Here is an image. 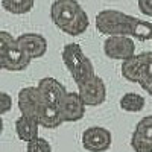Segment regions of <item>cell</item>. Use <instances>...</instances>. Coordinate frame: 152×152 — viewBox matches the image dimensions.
I'll list each match as a JSON object with an SVG mask.
<instances>
[{"instance_id":"obj_1","label":"cell","mask_w":152,"mask_h":152,"mask_svg":"<svg viewBox=\"0 0 152 152\" xmlns=\"http://www.w3.org/2000/svg\"><path fill=\"white\" fill-rule=\"evenodd\" d=\"M96 29L107 37H131L134 40H152V23L128 15L117 9H104L96 15Z\"/></svg>"},{"instance_id":"obj_2","label":"cell","mask_w":152,"mask_h":152,"mask_svg":"<svg viewBox=\"0 0 152 152\" xmlns=\"http://www.w3.org/2000/svg\"><path fill=\"white\" fill-rule=\"evenodd\" d=\"M53 24L70 37H79L87 29L90 20L78 0H55L50 6Z\"/></svg>"},{"instance_id":"obj_3","label":"cell","mask_w":152,"mask_h":152,"mask_svg":"<svg viewBox=\"0 0 152 152\" xmlns=\"http://www.w3.org/2000/svg\"><path fill=\"white\" fill-rule=\"evenodd\" d=\"M61 59L64 62L66 69L69 70V73L72 75L76 85H79L96 76L91 59L84 53L82 47L78 43L66 44L61 52Z\"/></svg>"},{"instance_id":"obj_4","label":"cell","mask_w":152,"mask_h":152,"mask_svg":"<svg viewBox=\"0 0 152 152\" xmlns=\"http://www.w3.org/2000/svg\"><path fill=\"white\" fill-rule=\"evenodd\" d=\"M31 58L18 46L17 38L9 32H0V67L8 72H21L28 69L31 64Z\"/></svg>"},{"instance_id":"obj_5","label":"cell","mask_w":152,"mask_h":152,"mask_svg":"<svg viewBox=\"0 0 152 152\" xmlns=\"http://www.w3.org/2000/svg\"><path fill=\"white\" fill-rule=\"evenodd\" d=\"M104 53L110 59L126 61L135 56V44L131 37H107L104 41Z\"/></svg>"},{"instance_id":"obj_6","label":"cell","mask_w":152,"mask_h":152,"mask_svg":"<svg viewBox=\"0 0 152 152\" xmlns=\"http://www.w3.org/2000/svg\"><path fill=\"white\" fill-rule=\"evenodd\" d=\"M78 93L87 107H97L107 99V85L104 79L96 75L94 78L78 85Z\"/></svg>"},{"instance_id":"obj_7","label":"cell","mask_w":152,"mask_h":152,"mask_svg":"<svg viewBox=\"0 0 152 152\" xmlns=\"http://www.w3.org/2000/svg\"><path fill=\"white\" fill-rule=\"evenodd\" d=\"M113 135L107 128L91 126L87 128L82 134V146L88 152H105L111 148Z\"/></svg>"},{"instance_id":"obj_8","label":"cell","mask_w":152,"mask_h":152,"mask_svg":"<svg viewBox=\"0 0 152 152\" xmlns=\"http://www.w3.org/2000/svg\"><path fill=\"white\" fill-rule=\"evenodd\" d=\"M18 110L21 116L34 117L38 120V114H40L44 102L41 99V94L38 91L37 87H24L18 91Z\"/></svg>"},{"instance_id":"obj_9","label":"cell","mask_w":152,"mask_h":152,"mask_svg":"<svg viewBox=\"0 0 152 152\" xmlns=\"http://www.w3.org/2000/svg\"><path fill=\"white\" fill-rule=\"evenodd\" d=\"M38 91L41 94L43 102L47 105H53V107H59V104L62 102V99L66 97V94L69 93L66 90V87L62 85L58 79L55 78H43L37 85Z\"/></svg>"},{"instance_id":"obj_10","label":"cell","mask_w":152,"mask_h":152,"mask_svg":"<svg viewBox=\"0 0 152 152\" xmlns=\"http://www.w3.org/2000/svg\"><path fill=\"white\" fill-rule=\"evenodd\" d=\"M17 43L29 55L31 59L41 58L47 52V40L41 34H35V32L21 34L20 37H17Z\"/></svg>"},{"instance_id":"obj_11","label":"cell","mask_w":152,"mask_h":152,"mask_svg":"<svg viewBox=\"0 0 152 152\" xmlns=\"http://www.w3.org/2000/svg\"><path fill=\"white\" fill-rule=\"evenodd\" d=\"M85 104L81 99L79 93H67L66 97L59 104V111L62 114V119L66 122H78L85 114Z\"/></svg>"},{"instance_id":"obj_12","label":"cell","mask_w":152,"mask_h":152,"mask_svg":"<svg viewBox=\"0 0 152 152\" xmlns=\"http://www.w3.org/2000/svg\"><path fill=\"white\" fill-rule=\"evenodd\" d=\"M38 131H40V123L34 117L20 116L15 120V132L21 142L29 143L35 140V138H38Z\"/></svg>"},{"instance_id":"obj_13","label":"cell","mask_w":152,"mask_h":152,"mask_svg":"<svg viewBox=\"0 0 152 152\" xmlns=\"http://www.w3.org/2000/svg\"><path fill=\"white\" fill-rule=\"evenodd\" d=\"M38 123H40V126H44L47 129H55L58 126H61L64 123V119H62L59 107L44 104L40 114H38Z\"/></svg>"},{"instance_id":"obj_14","label":"cell","mask_w":152,"mask_h":152,"mask_svg":"<svg viewBox=\"0 0 152 152\" xmlns=\"http://www.w3.org/2000/svg\"><path fill=\"white\" fill-rule=\"evenodd\" d=\"M119 105L126 113H140L146 105V100L138 93H126L122 96Z\"/></svg>"},{"instance_id":"obj_15","label":"cell","mask_w":152,"mask_h":152,"mask_svg":"<svg viewBox=\"0 0 152 152\" xmlns=\"http://www.w3.org/2000/svg\"><path fill=\"white\" fill-rule=\"evenodd\" d=\"M138 66H140V78H138V85L143 87L149 82H152V52H143L138 53Z\"/></svg>"},{"instance_id":"obj_16","label":"cell","mask_w":152,"mask_h":152,"mask_svg":"<svg viewBox=\"0 0 152 152\" xmlns=\"http://www.w3.org/2000/svg\"><path fill=\"white\" fill-rule=\"evenodd\" d=\"M35 0H2V6L5 11L14 15H23L32 11Z\"/></svg>"},{"instance_id":"obj_17","label":"cell","mask_w":152,"mask_h":152,"mask_svg":"<svg viewBox=\"0 0 152 152\" xmlns=\"http://www.w3.org/2000/svg\"><path fill=\"white\" fill-rule=\"evenodd\" d=\"M122 76L126 81L138 84V78H140V66H138L137 55L122 62Z\"/></svg>"},{"instance_id":"obj_18","label":"cell","mask_w":152,"mask_h":152,"mask_svg":"<svg viewBox=\"0 0 152 152\" xmlns=\"http://www.w3.org/2000/svg\"><path fill=\"white\" fill-rule=\"evenodd\" d=\"M134 134L143 137L145 140L152 143V116H146V117H143L140 122H138L135 125Z\"/></svg>"},{"instance_id":"obj_19","label":"cell","mask_w":152,"mask_h":152,"mask_svg":"<svg viewBox=\"0 0 152 152\" xmlns=\"http://www.w3.org/2000/svg\"><path fill=\"white\" fill-rule=\"evenodd\" d=\"M26 152H52V146H50V143L46 138L38 137V138L28 143Z\"/></svg>"},{"instance_id":"obj_20","label":"cell","mask_w":152,"mask_h":152,"mask_svg":"<svg viewBox=\"0 0 152 152\" xmlns=\"http://www.w3.org/2000/svg\"><path fill=\"white\" fill-rule=\"evenodd\" d=\"M131 148L134 149V152H152V143L134 132L131 137Z\"/></svg>"},{"instance_id":"obj_21","label":"cell","mask_w":152,"mask_h":152,"mask_svg":"<svg viewBox=\"0 0 152 152\" xmlns=\"http://www.w3.org/2000/svg\"><path fill=\"white\" fill-rule=\"evenodd\" d=\"M0 99H2V100H0V102H2V114L9 113L11 108H12V97L8 93L2 91V93H0Z\"/></svg>"},{"instance_id":"obj_22","label":"cell","mask_w":152,"mask_h":152,"mask_svg":"<svg viewBox=\"0 0 152 152\" xmlns=\"http://www.w3.org/2000/svg\"><path fill=\"white\" fill-rule=\"evenodd\" d=\"M137 5L142 14L152 17V0H137Z\"/></svg>"},{"instance_id":"obj_23","label":"cell","mask_w":152,"mask_h":152,"mask_svg":"<svg viewBox=\"0 0 152 152\" xmlns=\"http://www.w3.org/2000/svg\"><path fill=\"white\" fill-rule=\"evenodd\" d=\"M142 88H143V90H145V91H146V93H148L149 96H152V82H149V84L143 85Z\"/></svg>"}]
</instances>
